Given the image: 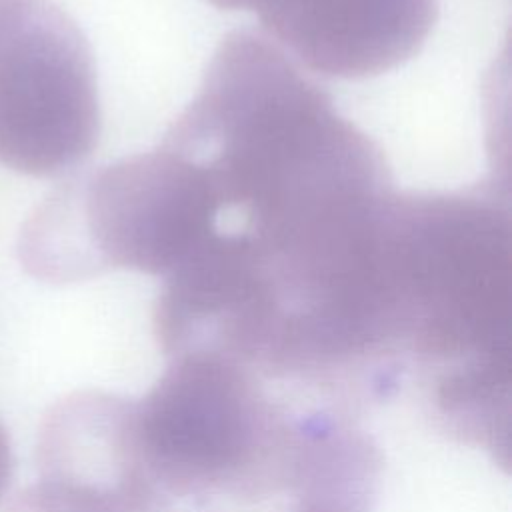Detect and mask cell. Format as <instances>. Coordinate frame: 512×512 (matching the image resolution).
<instances>
[{
  "mask_svg": "<svg viewBox=\"0 0 512 512\" xmlns=\"http://www.w3.org/2000/svg\"><path fill=\"white\" fill-rule=\"evenodd\" d=\"M216 212L200 164L162 142L56 188L24 222L18 256L50 284L110 270L166 278L212 234Z\"/></svg>",
  "mask_w": 512,
  "mask_h": 512,
  "instance_id": "1",
  "label": "cell"
},
{
  "mask_svg": "<svg viewBox=\"0 0 512 512\" xmlns=\"http://www.w3.org/2000/svg\"><path fill=\"white\" fill-rule=\"evenodd\" d=\"M100 138L92 48L50 0H24L0 20V164L54 178L82 164Z\"/></svg>",
  "mask_w": 512,
  "mask_h": 512,
  "instance_id": "3",
  "label": "cell"
},
{
  "mask_svg": "<svg viewBox=\"0 0 512 512\" xmlns=\"http://www.w3.org/2000/svg\"><path fill=\"white\" fill-rule=\"evenodd\" d=\"M24 0H0V20L10 14L18 4H22Z\"/></svg>",
  "mask_w": 512,
  "mask_h": 512,
  "instance_id": "9",
  "label": "cell"
},
{
  "mask_svg": "<svg viewBox=\"0 0 512 512\" xmlns=\"http://www.w3.org/2000/svg\"><path fill=\"white\" fill-rule=\"evenodd\" d=\"M10 476H12V450H10L6 430L0 424V500L10 484Z\"/></svg>",
  "mask_w": 512,
  "mask_h": 512,
  "instance_id": "7",
  "label": "cell"
},
{
  "mask_svg": "<svg viewBox=\"0 0 512 512\" xmlns=\"http://www.w3.org/2000/svg\"><path fill=\"white\" fill-rule=\"evenodd\" d=\"M380 476L382 454L368 434L314 412L290 420L266 496L280 498L270 512H370Z\"/></svg>",
  "mask_w": 512,
  "mask_h": 512,
  "instance_id": "6",
  "label": "cell"
},
{
  "mask_svg": "<svg viewBox=\"0 0 512 512\" xmlns=\"http://www.w3.org/2000/svg\"><path fill=\"white\" fill-rule=\"evenodd\" d=\"M220 10H242V0H208Z\"/></svg>",
  "mask_w": 512,
  "mask_h": 512,
  "instance_id": "8",
  "label": "cell"
},
{
  "mask_svg": "<svg viewBox=\"0 0 512 512\" xmlns=\"http://www.w3.org/2000/svg\"><path fill=\"white\" fill-rule=\"evenodd\" d=\"M136 440L160 496L264 498L290 420L262 392L252 368L184 354L138 402Z\"/></svg>",
  "mask_w": 512,
  "mask_h": 512,
  "instance_id": "2",
  "label": "cell"
},
{
  "mask_svg": "<svg viewBox=\"0 0 512 512\" xmlns=\"http://www.w3.org/2000/svg\"><path fill=\"white\" fill-rule=\"evenodd\" d=\"M268 38L308 70L364 80L420 52L438 0H242Z\"/></svg>",
  "mask_w": 512,
  "mask_h": 512,
  "instance_id": "5",
  "label": "cell"
},
{
  "mask_svg": "<svg viewBox=\"0 0 512 512\" xmlns=\"http://www.w3.org/2000/svg\"><path fill=\"white\" fill-rule=\"evenodd\" d=\"M32 488L60 512H152L160 494L140 458L134 400L76 390L40 422Z\"/></svg>",
  "mask_w": 512,
  "mask_h": 512,
  "instance_id": "4",
  "label": "cell"
}]
</instances>
